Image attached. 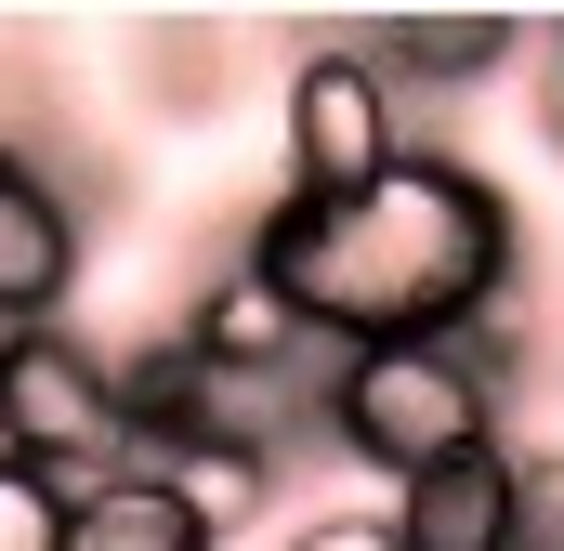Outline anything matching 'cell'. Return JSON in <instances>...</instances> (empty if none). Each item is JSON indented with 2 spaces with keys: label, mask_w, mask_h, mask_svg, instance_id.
Returning a JSON list of instances; mask_svg holds the SVG:
<instances>
[{
  "label": "cell",
  "mask_w": 564,
  "mask_h": 551,
  "mask_svg": "<svg viewBox=\"0 0 564 551\" xmlns=\"http://www.w3.org/2000/svg\"><path fill=\"white\" fill-rule=\"evenodd\" d=\"M0 551H66V486L0 460Z\"/></svg>",
  "instance_id": "8fae6325"
},
{
  "label": "cell",
  "mask_w": 564,
  "mask_h": 551,
  "mask_svg": "<svg viewBox=\"0 0 564 551\" xmlns=\"http://www.w3.org/2000/svg\"><path fill=\"white\" fill-rule=\"evenodd\" d=\"M0 460L53 473V486H106L132 473V420H119V355H93L66 315L26 328L0 355Z\"/></svg>",
  "instance_id": "3957f363"
},
{
  "label": "cell",
  "mask_w": 564,
  "mask_h": 551,
  "mask_svg": "<svg viewBox=\"0 0 564 551\" xmlns=\"http://www.w3.org/2000/svg\"><path fill=\"white\" fill-rule=\"evenodd\" d=\"M276 144H289V184L276 197H368L394 158H408V93L368 66V40H315L302 66H289V106H276Z\"/></svg>",
  "instance_id": "277c9868"
},
{
  "label": "cell",
  "mask_w": 564,
  "mask_h": 551,
  "mask_svg": "<svg viewBox=\"0 0 564 551\" xmlns=\"http://www.w3.org/2000/svg\"><path fill=\"white\" fill-rule=\"evenodd\" d=\"M525 119H539V144L564 158V26L539 40V106H525Z\"/></svg>",
  "instance_id": "5bb4252c"
},
{
  "label": "cell",
  "mask_w": 564,
  "mask_h": 551,
  "mask_svg": "<svg viewBox=\"0 0 564 551\" xmlns=\"http://www.w3.org/2000/svg\"><path fill=\"white\" fill-rule=\"evenodd\" d=\"M66 289H79V197H66V171L40 144L0 132V315L13 328H53Z\"/></svg>",
  "instance_id": "5b68a950"
},
{
  "label": "cell",
  "mask_w": 564,
  "mask_h": 551,
  "mask_svg": "<svg viewBox=\"0 0 564 551\" xmlns=\"http://www.w3.org/2000/svg\"><path fill=\"white\" fill-rule=\"evenodd\" d=\"M315 433L341 460H368L381 486H421L446 460L499 446V315L459 342H355L315 381Z\"/></svg>",
  "instance_id": "7a4b0ae2"
},
{
  "label": "cell",
  "mask_w": 564,
  "mask_h": 551,
  "mask_svg": "<svg viewBox=\"0 0 564 551\" xmlns=\"http://www.w3.org/2000/svg\"><path fill=\"white\" fill-rule=\"evenodd\" d=\"M13 342H26V328H13V315H0V355H13Z\"/></svg>",
  "instance_id": "9a60e30c"
},
{
  "label": "cell",
  "mask_w": 564,
  "mask_h": 551,
  "mask_svg": "<svg viewBox=\"0 0 564 551\" xmlns=\"http://www.w3.org/2000/svg\"><path fill=\"white\" fill-rule=\"evenodd\" d=\"M368 66L394 93H459V79L512 66V26H368Z\"/></svg>",
  "instance_id": "9c48e42d"
},
{
  "label": "cell",
  "mask_w": 564,
  "mask_h": 551,
  "mask_svg": "<svg viewBox=\"0 0 564 551\" xmlns=\"http://www.w3.org/2000/svg\"><path fill=\"white\" fill-rule=\"evenodd\" d=\"M289 551H408V539H394V512H315V526H289Z\"/></svg>",
  "instance_id": "7c38bea8"
},
{
  "label": "cell",
  "mask_w": 564,
  "mask_h": 551,
  "mask_svg": "<svg viewBox=\"0 0 564 551\" xmlns=\"http://www.w3.org/2000/svg\"><path fill=\"white\" fill-rule=\"evenodd\" d=\"M171 342H184L197 368H237V381H276V368H315V355H328V342L289 315V289L250 263V250H237V263L184 302V328H171Z\"/></svg>",
  "instance_id": "8992f818"
},
{
  "label": "cell",
  "mask_w": 564,
  "mask_h": 551,
  "mask_svg": "<svg viewBox=\"0 0 564 551\" xmlns=\"http://www.w3.org/2000/svg\"><path fill=\"white\" fill-rule=\"evenodd\" d=\"M66 551H224V539L184 512V486L158 460H132L106 486H66Z\"/></svg>",
  "instance_id": "ba28073f"
},
{
  "label": "cell",
  "mask_w": 564,
  "mask_h": 551,
  "mask_svg": "<svg viewBox=\"0 0 564 551\" xmlns=\"http://www.w3.org/2000/svg\"><path fill=\"white\" fill-rule=\"evenodd\" d=\"M237 250L289 289V315L328 355H355V342H459V328H486L512 302V276H525V224L473 158L408 144L368 197H328V210L276 197Z\"/></svg>",
  "instance_id": "6da1fadb"
},
{
  "label": "cell",
  "mask_w": 564,
  "mask_h": 551,
  "mask_svg": "<svg viewBox=\"0 0 564 551\" xmlns=\"http://www.w3.org/2000/svg\"><path fill=\"white\" fill-rule=\"evenodd\" d=\"M394 539L408 551H525V460L512 446H473L421 486H394Z\"/></svg>",
  "instance_id": "52a82bcc"
},
{
  "label": "cell",
  "mask_w": 564,
  "mask_h": 551,
  "mask_svg": "<svg viewBox=\"0 0 564 551\" xmlns=\"http://www.w3.org/2000/svg\"><path fill=\"white\" fill-rule=\"evenodd\" d=\"M525 551H564V460H525Z\"/></svg>",
  "instance_id": "4fadbf2b"
},
{
  "label": "cell",
  "mask_w": 564,
  "mask_h": 551,
  "mask_svg": "<svg viewBox=\"0 0 564 551\" xmlns=\"http://www.w3.org/2000/svg\"><path fill=\"white\" fill-rule=\"evenodd\" d=\"M158 473L184 486V512H197L210 539H224V526H250V512L276 499V460H263V446H184V460H158Z\"/></svg>",
  "instance_id": "30bf717a"
}]
</instances>
